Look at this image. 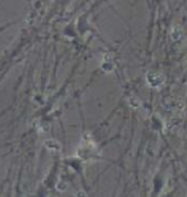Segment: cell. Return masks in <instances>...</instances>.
Masks as SVG:
<instances>
[{
    "label": "cell",
    "mask_w": 187,
    "mask_h": 197,
    "mask_svg": "<svg viewBox=\"0 0 187 197\" xmlns=\"http://www.w3.org/2000/svg\"><path fill=\"white\" fill-rule=\"evenodd\" d=\"M45 146L50 150V151H60V145L57 141H53V140H48L45 142Z\"/></svg>",
    "instance_id": "cell-2"
},
{
    "label": "cell",
    "mask_w": 187,
    "mask_h": 197,
    "mask_svg": "<svg viewBox=\"0 0 187 197\" xmlns=\"http://www.w3.org/2000/svg\"><path fill=\"white\" fill-rule=\"evenodd\" d=\"M146 81L147 85L151 87H160L164 82V77L162 73H158V72H150L146 74Z\"/></svg>",
    "instance_id": "cell-1"
},
{
    "label": "cell",
    "mask_w": 187,
    "mask_h": 197,
    "mask_svg": "<svg viewBox=\"0 0 187 197\" xmlns=\"http://www.w3.org/2000/svg\"><path fill=\"white\" fill-rule=\"evenodd\" d=\"M130 104H131L132 106H135V107H138V106H140V101L137 100L136 97H131V98H130Z\"/></svg>",
    "instance_id": "cell-4"
},
{
    "label": "cell",
    "mask_w": 187,
    "mask_h": 197,
    "mask_svg": "<svg viewBox=\"0 0 187 197\" xmlns=\"http://www.w3.org/2000/svg\"><path fill=\"white\" fill-rule=\"evenodd\" d=\"M181 35H182V32H181V30L180 28H173V31H172V39L173 40H180L181 39Z\"/></svg>",
    "instance_id": "cell-3"
}]
</instances>
